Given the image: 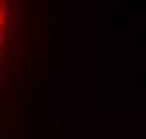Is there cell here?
Here are the masks:
<instances>
[{
    "label": "cell",
    "instance_id": "6da1fadb",
    "mask_svg": "<svg viewBox=\"0 0 146 139\" xmlns=\"http://www.w3.org/2000/svg\"><path fill=\"white\" fill-rule=\"evenodd\" d=\"M8 26V8H6V0H0V49L4 45V30Z\"/></svg>",
    "mask_w": 146,
    "mask_h": 139
}]
</instances>
